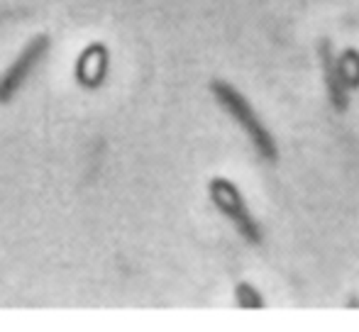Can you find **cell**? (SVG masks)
<instances>
[{"label": "cell", "mask_w": 359, "mask_h": 332, "mask_svg": "<svg viewBox=\"0 0 359 332\" xmlns=\"http://www.w3.org/2000/svg\"><path fill=\"white\" fill-rule=\"evenodd\" d=\"M318 59L323 64V74H325V83H327V95H330V103L335 110H345L347 108V83L342 78V71L337 67V54L332 52L330 42L320 39L318 44Z\"/></svg>", "instance_id": "cell-4"}, {"label": "cell", "mask_w": 359, "mask_h": 332, "mask_svg": "<svg viewBox=\"0 0 359 332\" xmlns=\"http://www.w3.org/2000/svg\"><path fill=\"white\" fill-rule=\"evenodd\" d=\"M210 90H213V95H215L217 103H220V108L225 110V113L247 132V137H250L255 152L259 154L264 162L274 164L276 159H279V147H276L271 132L266 130L264 120H262L259 115H257V110L250 105V100H247L245 95L235 88V85H230L227 81H213L210 83Z\"/></svg>", "instance_id": "cell-1"}, {"label": "cell", "mask_w": 359, "mask_h": 332, "mask_svg": "<svg viewBox=\"0 0 359 332\" xmlns=\"http://www.w3.org/2000/svg\"><path fill=\"white\" fill-rule=\"evenodd\" d=\"M210 198H213L215 208L235 225V230L240 233V237L247 244H262L264 235H262L259 223L255 220V215L250 213L245 198L237 191V186L227 179H213L210 181Z\"/></svg>", "instance_id": "cell-2"}, {"label": "cell", "mask_w": 359, "mask_h": 332, "mask_svg": "<svg viewBox=\"0 0 359 332\" xmlns=\"http://www.w3.org/2000/svg\"><path fill=\"white\" fill-rule=\"evenodd\" d=\"M47 47H49V37L47 34H39V37H34L32 42L20 52V57L15 59L8 67V71L0 76V103H8V100L18 93L20 85L27 81V76L34 71V67L42 62V57L47 54Z\"/></svg>", "instance_id": "cell-3"}, {"label": "cell", "mask_w": 359, "mask_h": 332, "mask_svg": "<svg viewBox=\"0 0 359 332\" xmlns=\"http://www.w3.org/2000/svg\"><path fill=\"white\" fill-rule=\"evenodd\" d=\"M337 67H340L347 88L359 85V54L355 49H347L345 54H340V57H337Z\"/></svg>", "instance_id": "cell-5"}]
</instances>
